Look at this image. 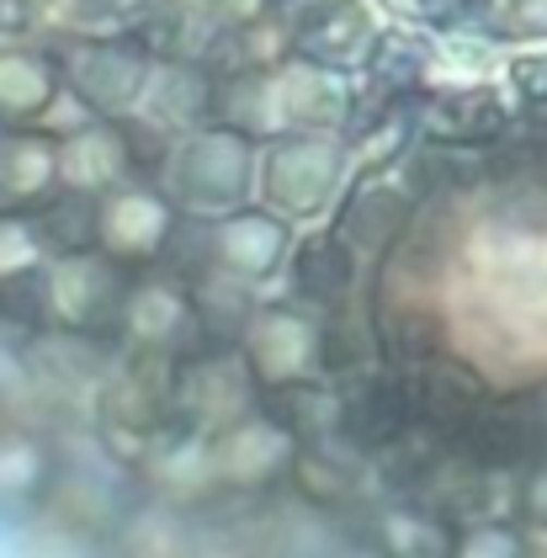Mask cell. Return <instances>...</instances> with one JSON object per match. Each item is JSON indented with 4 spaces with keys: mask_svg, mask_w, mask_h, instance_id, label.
Returning <instances> with one entry per match:
<instances>
[{
    "mask_svg": "<svg viewBox=\"0 0 547 558\" xmlns=\"http://www.w3.org/2000/svg\"><path fill=\"white\" fill-rule=\"evenodd\" d=\"M356 96H362V81L303 64V59L223 70L212 123L251 133L255 144H271L288 133H340L356 112Z\"/></svg>",
    "mask_w": 547,
    "mask_h": 558,
    "instance_id": "6da1fadb",
    "label": "cell"
},
{
    "mask_svg": "<svg viewBox=\"0 0 547 558\" xmlns=\"http://www.w3.org/2000/svg\"><path fill=\"white\" fill-rule=\"evenodd\" d=\"M155 181L166 186V197L181 208V218L240 214L255 203V186H260V144L229 123L192 129L170 138Z\"/></svg>",
    "mask_w": 547,
    "mask_h": 558,
    "instance_id": "7a4b0ae2",
    "label": "cell"
},
{
    "mask_svg": "<svg viewBox=\"0 0 547 558\" xmlns=\"http://www.w3.org/2000/svg\"><path fill=\"white\" fill-rule=\"evenodd\" d=\"M297 229L288 218L266 214L260 203L223 218H186L166 266H181V277H229L240 288L266 293L282 282L288 256H293Z\"/></svg>",
    "mask_w": 547,
    "mask_h": 558,
    "instance_id": "3957f363",
    "label": "cell"
},
{
    "mask_svg": "<svg viewBox=\"0 0 547 558\" xmlns=\"http://www.w3.org/2000/svg\"><path fill=\"white\" fill-rule=\"evenodd\" d=\"M351 181H356V160L340 133H288L260 144L255 203L266 214L288 218L293 229H314L336 218Z\"/></svg>",
    "mask_w": 547,
    "mask_h": 558,
    "instance_id": "277c9868",
    "label": "cell"
},
{
    "mask_svg": "<svg viewBox=\"0 0 547 558\" xmlns=\"http://www.w3.org/2000/svg\"><path fill=\"white\" fill-rule=\"evenodd\" d=\"M133 266L112 260L107 251H64L42 266V314L48 330H70L90 341H123V299Z\"/></svg>",
    "mask_w": 547,
    "mask_h": 558,
    "instance_id": "5b68a950",
    "label": "cell"
},
{
    "mask_svg": "<svg viewBox=\"0 0 547 558\" xmlns=\"http://www.w3.org/2000/svg\"><path fill=\"white\" fill-rule=\"evenodd\" d=\"M240 356L251 367V378L260 384V393L271 388L303 384V378H325V362H330V319L308 303L288 299H260L255 314L240 330Z\"/></svg>",
    "mask_w": 547,
    "mask_h": 558,
    "instance_id": "8992f818",
    "label": "cell"
},
{
    "mask_svg": "<svg viewBox=\"0 0 547 558\" xmlns=\"http://www.w3.org/2000/svg\"><path fill=\"white\" fill-rule=\"evenodd\" d=\"M59 70H64V90L81 101L90 118H138L144 96L155 86V70L160 59L138 38H85V44H70L59 53Z\"/></svg>",
    "mask_w": 547,
    "mask_h": 558,
    "instance_id": "52a82bcc",
    "label": "cell"
},
{
    "mask_svg": "<svg viewBox=\"0 0 547 558\" xmlns=\"http://www.w3.org/2000/svg\"><path fill=\"white\" fill-rule=\"evenodd\" d=\"M123 341L144 356H166V362H186L208 345L192 282L175 266L133 271L123 299Z\"/></svg>",
    "mask_w": 547,
    "mask_h": 558,
    "instance_id": "ba28073f",
    "label": "cell"
},
{
    "mask_svg": "<svg viewBox=\"0 0 547 558\" xmlns=\"http://www.w3.org/2000/svg\"><path fill=\"white\" fill-rule=\"evenodd\" d=\"M181 208L166 197L160 181L138 175L118 192L96 197V251H107L112 260H123L133 271H149V266H166L170 245L181 234Z\"/></svg>",
    "mask_w": 547,
    "mask_h": 558,
    "instance_id": "9c48e42d",
    "label": "cell"
},
{
    "mask_svg": "<svg viewBox=\"0 0 547 558\" xmlns=\"http://www.w3.org/2000/svg\"><path fill=\"white\" fill-rule=\"evenodd\" d=\"M382 33H388V16L373 0H308V5H297L288 16L293 59L336 70V75H351V81L367 75Z\"/></svg>",
    "mask_w": 547,
    "mask_h": 558,
    "instance_id": "30bf717a",
    "label": "cell"
},
{
    "mask_svg": "<svg viewBox=\"0 0 547 558\" xmlns=\"http://www.w3.org/2000/svg\"><path fill=\"white\" fill-rule=\"evenodd\" d=\"M373 266L378 260H367L345 234H336V223H314V229H297L288 271H282V293L330 319L367 299Z\"/></svg>",
    "mask_w": 547,
    "mask_h": 558,
    "instance_id": "8fae6325",
    "label": "cell"
},
{
    "mask_svg": "<svg viewBox=\"0 0 547 558\" xmlns=\"http://www.w3.org/2000/svg\"><path fill=\"white\" fill-rule=\"evenodd\" d=\"M421 214H425V203L404 186L399 171H362L345 186V197H340V208L330 223H336V234H345L367 260H382L415 234Z\"/></svg>",
    "mask_w": 547,
    "mask_h": 558,
    "instance_id": "7c38bea8",
    "label": "cell"
},
{
    "mask_svg": "<svg viewBox=\"0 0 547 558\" xmlns=\"http://www.w3.org/2000/svg\"><path fill=\"white\" fill-rule=\"evenodd\" d=\"M415 112H421V133L463 144V149H484V155L526 123L515 112L510 90L500 86V75L495 81H467V86H430L415 96Z\"/></svg>",
    "mask_w": 547,
    "mask_h": 558,
    "instance_id": "4fadbf2b",
    "label": "cell"
},
{
    "mask_svg": "<svg viewBox=\"0 0 547 558\" xmlns=\"http://www.w3.org/2000/svg\"><path fill=\"white\" fill-rule=\"evenodd\" d=\"M218 112V75L203 59H160L155 86L138 107V123H149L166 138H181L192 129H208Z\"/></svg>",
    "mask_w": 547,
    "mask_h": 558,
    "instance_id": "5bb4252c",
    "label": "cell"
},
{
    "mask_svg": "<svg viewBox=\"0 0 547 558\" xmlns=\"http://www.w3.org/2000/svg\"><path fill=\"white\" fill-rule=\"evenodd\" d=\"M293 458H303V441L266 404L251 410V415H240L234 426L212 430V463L229 478H271L277 469H288Z\"/></svg>",
    "mask_w": 547,
    "mask_h": 558,
    "instance_id": "9a60e30c",
    "label": "cell"
},
{
    "mask_svg": "<svg viewBox=\"0 0 547 558\" xmlns=\"http://www.w3.org/2000/svg\"><path fill=\"white\" fill-rule=\"evenodd\" d=\"M64 96L59 53H42L27 44H0V123L11 129H38Z\"/></svg>",
    "mask_w": 547,
    "mask_h": 558,
    "instance_id": "2e32d148",
    "label": "cell"
},
{
    "mask_svg": "<svg viewBox=\"0 0 547 558\" xmlns=\"http://www.w3.org/2000/svg\"><path fill=\"white\" fill-rule=\"evenodd\" d=\"M59 192V138L48 129H11L0 149V208H38Z\"/></svg>",
    "mask_w": 547,
    "mask_h": 558,
    "instance_id": "e0dca14e",
    "label": "cell"
},
{
    "mask_svg": "<svg viewBox=\"0 0 547 558\" xmlns=\"http://www.w3.org/2000/svg\"><path fill=\"white\" fill-rule=\"evenodd\" d=\"M53 256H59V245L38 208H0V288L38 277Z\"/></svg>",
    "mask_w": 547,
    "mask_h": 558,
    "instance_id": "ac0fdd59",
    "label": "cell"
},
{
    "mask_svg": "<svg viewBox=\"0 0 547 558\" xmlns=\"http://www.w3.org/2000/svg\"><path fill=\"white\" fill-rule=\"evenodd\" d=\"M500 86L510 90V101H515V112H521L526 123H543L547 129V38L543 44L506 48Z\"/></svg>",
    "mask_w": 547,
    "mask_h": 558,
    "instance_id": "d6986e66",
    "label": "cell"
},
{
    "mask_svg": "<svg viewBox=\"0 0 547 558\" xmlns=\"http://www.w3.org/2000/svg\"><path fill=\"white\" fill-rule=\"evenodd\" d=\"M484 38H489V44H543L547 0H489Z\"/></svg>",
    "mask_w": 547,
    "mask_h": 558,
    "instance_id": "ffe728a7",
    "label": "cell"
},
{
    "mask_svg": "<svg viewBox=\"0 0 547 558\" xmlns=\"http://www.w3.org/2000/svg\"><path fill=\"white\" fill-rule=\"evenodd\" d=\"M467 0H388V11L393 16H404V22H421V27H447V22H458L463 16Z\"/></svg>",
    "mask_w": 547,
    "mask_h": 558,
    "instance_id": "44dd1931",
    "label": "cell"
},
{
    "mask_svg": "<svg viewBox=\"0 0 547 558\" xmlns=\"http://www.w3.org/2000/svg\"><path fill=\"white\" fill-rule=\"evenodd\" d=\"M297 5H308V0H260V11H288V16H293Z\"/></svg>",
    "mask_w": 547,
    "mask_h": 558,
    "instance_id": "7402d4cb",
    "label": "cell"
},
{
    "mask_svg": "<svg viewBox=\"0 0 547 558\" xmlns=\"http://www.w3.org/2000/svg\"><path fill=\"white\" fill-rule=\"evenodd\" d=\"M5 138H11V123H0V149H5Z\"/></svg>",
    "mask_w": 547,
    "mask_h": 558,
    "instance_id": "603a6c76",
    "label": "cell"
}]
</instances>
